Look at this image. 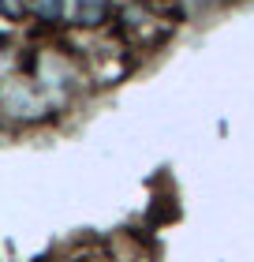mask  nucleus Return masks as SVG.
<instances>
[{"label": "nucleus", "instance_id": "nucleus-1", "mask_svg": "<svg viewBox=\"0 0 254 262\" xmlns=\"http://www.w3.org/2000/svg\"><path fill=\"white\" fill-rule=\"evenodd\" d=\"M105 15V0H79V19L82 23H98Z\"/></svg>", "mask_w": 254, "mask_h": 262}, {"label": "nucleus", "instance_id": "nucleus-2", "mask_svg": "<svg viewBox=\"0 0 254 262\" xmlns=\"http://www.w3.org/2000/svg\"><path fill=\"white\" fill-rule=\"evenodd\" d=\"M34 4H38V11H41L45 19H56L60 8H64V0H34Z\"/></svg>", "mask_w": 254, "mask_h": 262}]
</instances>
